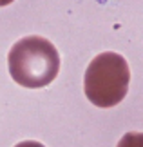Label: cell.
Here are the masks:
<instances>
[{"label":"cell","mask_w":143,"mask_h":147,"mask_svg":"<svg viewBox=\"0 0 143 147\" xmlns=\"http://www.w3.org/2000/svg\"><path fill=\"white\" fill-rule=\"evenodd\" d=\"M7 65L11 78L18 86L40 89L58 76L60 55L47 38L31 35L13 44L7 55Z\"/></svg>","instance_id":"1"},{"label":"cell","mask_w":143,"mask_h":147,"mask_svg":"<svg viewBox=\"0 0 143 147\" xmlns=\"http://www.w3.org/2000/svg\"><path fill=\"white\" fill-rule=\"evenodd\" d=\"M130 69L122 55L107 51L94 56L83 76V91L96 107L118 105L129 91Z\"/></svg>","instance_id":"2"},{"label":"cell","mask_w":143,"mask_h":147,"mask_svg":"<svg viewBox=\"0 0 143 147\" xmlns=\"http://www.w3.org/2000/svg\"><path fill=\"white\" fill-rule=\"evenodd\" d=\"M120 147H141V134L140 133L125 134L120 142Z\"/></svg>","instance_id":"3"},{"label":"cell","mask_w":143,"mask_h":147,"mask_svg":"<svg viewBox=\"0 0 143 147\" xmlns=\"http://www.w3.org/2000/svg\"><path fill=\"white\" fill-rule=\"evenodd\" d=\"M15 147H45V145H44V144H40V142H35V140H26V142L16 144Z\"/></svg>","instance_id":"4"},{"label":"cell","mask_w":143,"mask_h":147,"mask_svg":"<svg viewBox=\"0 0 143 147\" xmlns=\"http://www.w3.org/2000/svg\"><path fill=\"white\" fill-rule=\"evenodd\" d=\"M15 0H0V7H4V5H9V4H13Z\"/></svg>","instance_id":"5"}]
</instances>
